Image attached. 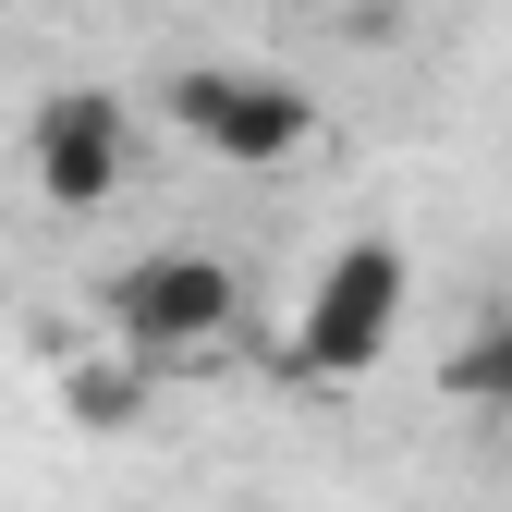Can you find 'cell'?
<instances>
[{
	"label": "cell",
	"mask_w": 512,
	"mask_h": 512,
	"mask_svg": "<svg viewBox=\"0 0 512 512\" xmlns=\"http://www.w3.org/2000/svg\"><path fill=\"white\" fill-rule=\"evenodd\" d=\"M403 330V244H342L330 269H317L305 317H293V378H366Z\"/></svg>",
	"instance_id": "obj_1"
},
{
	"label": "cell",
	"mask_w": 512,
	"mask_h": 512,
	"mask_svg": "<svg viewBox=\"0 0 512 512\" xmlns=\"http://www.w3.org/2000/svg\"><path fill=\"white\" fill-rule=\"evenodd\" d=\"M171 122H183L208 159H232V171H281V159H305V135H317L305 86L244 74V61H183V74H171Z\"/></svg>",
	"instance_id": "obj_2"
},
{
	"label": "cell",
	"mask_w": 512,
	"mask_h": 512,
	"mask_svg": "<svg viewBox=\"0 0 512 512\" xmlns=\"http://www.w3.org/2000/svg\"><path fill=\"white\" fill-rule=\"evenodd\" d=\"M244 317V281L220 269L208 244H171V256H135V269H110V330L135 354H196Z\"/></svg>",
	"instance_id": "obj_3"
},
{
	"label": "cell",
	"mask_w": 512,
	"mask_h": 512,
	"mask_svg": "<svg viewBox=\"0 0 512 512\" xmlns=\"http://www.w3.org/2000/svg\"><path fill=\"white\" fill-rule=\"evenodd\" d=\"M25 159H37V196L49 208H110L122 171H135V122H122L110 86H61L25 122Z\"/></svg>",
	"instance_id": "obj_4"
},
{
	"label": "cell",
	"mask_w": 512,
	"mask_h": 512,
	"mask_svg": "<svg viewBox=\"0 0 512 512\" xmlns=\"http://www.w3.org/2000/svg\"><path fill=\"white\" fill-rule=\"evenodd\" d=\"M147 378H159V354H61V415L74 427H135L147 415Z\"/></svg>",
	"instance_id": "obj_5"
},
{
	"label": "cell",
	"mask_w": 512,
	"mask_h": 512,
	"mask_svg": "<svg viewBox=\"0 0 512 512\" xmlns=\"http://www.w3.org/2000/svg\"><path fill=\"white\" fill-rule=\"evenodd\" d=\"M439 391L452 403H512V330H476L464 354H439Z\"/></svg>",
	"instance_id": "obj_6"
}]
</instances>
